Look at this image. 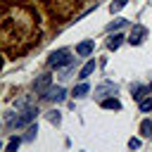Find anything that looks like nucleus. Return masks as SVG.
<instances>
[{
	"mask_svg": "<svg viewBox=\"0 0 152 152\" xmlns=\"http://www.w3.org/2000/svg\"><path fill=\"white\" fill-rule=\"evenodd\" d=\"M48 64H50L52 69H62V66H66V64H71V57H69V50H55V52L50 55V59H48Z\"/></svg>",
	"mask_w": 152,
	"mask_h": 152,
	"instance_id": "obj_1",
	"label": "nucleus"
},
{
	"mask_svg": "<svg viewBox=\"0 0 152 152\" xmlns=\"http://www.w3.org/2000/svg\"><path fill=\"white\" fill-rule=\"evenodd\" d=\"M36 114H38V109L36 107H26L24 112H21V116H17V119H12L7 126H12V128H21V126H26V124H31L33 119H36Z\"/></svg>",
	"mask_w": 152,
	"mask_h": 152,
	"instance_id": "obj_2",
	"label": "nucleus"
},
{
	"mask_svg": "<svg viewBox=\"0 0 152 152\" xmlns=\"http://www.w3.org/2000/svg\"><path fill=\"white\" fill-rule=\"evenodd\" d=\"M50 86H52V76L50 74H40L36 81H33V90L38 95H48L50 93Z\"/></svg>",
	"mask_w": 152,
	"mask_h": 152,
	"instance_id": "obj_3",
	"label": "nucleus"
},
{
	"mask_svg": "<svg viewBox=\"0 0 152 152\" xmlns=\"http://www.w3.org/2000/svg\"><path fill=\"white\" fill-rule=\"evenodd\" d=\"M145 26H133V31H131V36H128V43H133V45H138L142 38H145Z\"/></svg>",
	"mask_w": 152,
	"mask_h": 152,
	"instance_id": "obj_4",
	"label": "nucleus"
},
{
	"mask_svg": "<svg viewBox=\"0 0 152 152\" xmlns=\"http://www.w3.org/2000/svg\"><path fill=\"white\" fill-rule=\"evenodd\" d=\"M93 48H95V43H93V40H83V43H78V45H76V55H78V57H86V55H90V52H93Z\"/></svg>",
	"mask_w": 152,
	"mask_h": 152,
	"instance_id": "obj_5",
	"label": "nucleus"
},
{
	"mask_svg": "<svg viewBox=\"0 0 152 152\" xmlns=\"http://www.w3.org/2000/svg\"><path fill=\"white\" fill-rule=\"evenodd\" d=\"M64 95H66V90L62 86H57V88H50V93L45 97H50V100H64Z\"/></svg>",
	"mask_w": 152,
	"mask_h": 152,
	"instance_id": "obj_6",
	"label": "nucleus"
},
{
	"mask_svg": "<svg viewBox=\"0 0 152 152\" xmlns=\"http://www.w3.org/2000/svg\"><path fill=\"white\" fill-rule=\"evenodd\" d=\"M140 135L142 138H152V119H145L140 124Z\"/></svg>",
	"mask_w": 152,
	"mask_h": 152,
	"instance_id": "obj_7",
	"label": "nucleus"
},
{
	"mask_svg": "<svg viewBox=\"0 0 152 152\" xmlns=\"http://www.w3.org/2000/svg\"><path fill=\"white\" fill-rule=\"evenodd\" d=\"M93 71H95V59H90V62H88V64H86V66L81 69V74H78V78H88V76H90Z\"/></svg>",
	"mask_w": 152,
	"mask_h": 152,
	"instance_id": "obj_8",
	"label": "nucleus"
},
{
	"mask_svg": "<svg viewBox=\"0 0 152 152\" xmlns=\"http://www.w3.org/2000/svg\"><path fill=\"white\" fill-rule=\"evenodd\" d=\"M102 107L104 109H121V102L116 97H107V100H102Z\"/></svg>",
	"mask_w": 152,
	"mask_h": 152,
	"instance_id": "obj_9",
	"label": "nucleus"
},
{
	"mask_svg": "<svg viewBox=\"0 0 152 152\" xmlns=\"http://www.w3.org/2000/svg\"><path fill=\"white\" fill-rule=\"evenodd\" d=\"M138 104H140L142 112H150V109H152V86H150V97H142Z\"/></svg>",
	"mask_w": 152,
	"mask_h": 152,
	"instance_id": "obj_10",
	"label": "nucleus"
},
{
	"mask_svg": "<svg viewBox=\"0 0 152 152\" xmlns=\"http://www.w3.org/2000/svg\"><path fill=\"white\" fill-rule=\"evenodd\" d=\"M121 38H124L121 33H114V36H112V38L107 40V45H109V50H116V48L121 45Z\"/></svg>",
	"mask_w": 152,
	"mask_h": 152,
	"instance_id": "obj_11",
	"label": "nucleus"
},
{
	"mask_svg": "<svg viewBox=\"0 0 152 152\" xmlns=\"http://www.w3.org/2000/svg\"><path fill=\"white\" fill-rule=\"evenodd\" d=\"M88 90H90V86H88V83H78V86L74 88V97H83Z\"/></svg>",
	"mask_w": 152,
	"mask_h": 152,
	"instance_id": "obj_12",
	"label": "nucleus"
},
{
	"mask_svg": "<svg viewBox=\"0 0 152 152\" xmlns=\"http://www.w3.org/2000/svg\"><path fill=\"white\" fill-rule=\"evenodd\" d=\"M107 90H114V93H116V88H114V86H112V83H104V86H100V88H97V90H95V95H104V93H107Z\"/></svg>",
	"mask_w": 152,
	"mask_h": 152,
	"instance_id": "obj_13",
	"label": "nucleus"
},
{
	"mask_svg": "<svg viewBox=\"0 0 152 152\" xmlns=\"http://www.w3.org/2000/svg\"><path fill=\"white\" fill-rule=\"evenodd\" d=\"M19 142H21V138H12V140H10V145H7V152H17Z\"/></svg>",
	"mask_w": 152,
	"mask_h": 152,
	"instance_id": "obj_14",
	"label": "nucleus"
},
{
	"mask_svg": "<svg viewBox=\"0 0 152 152\" xmlns=\"http://www.w3.org/2000/svg\"><path fill=\"white\" fill-rule=\"evenodd\" d=\"M124 5H126V0H116V2H112V12H119Z\"/></svg>",
	"mask_w": 152,
	"mask_h": 152,
	"instance_id": "obj_15",
	"label": "nucleus"
},
{
	"mask_svg": "<svg viewBox=\"0 0 152 152\" xmlns=\"http://www.w3.org/2000/svg\"><path fill=\"white\" fill-rule=\"evenodd\" d=\"M128 147H131V150H138V147H140V140L131 138V140H128Z\"/></svg>",
	"mask_w": 152,
	"mask_h": 152,
	"instance_id": "obj_16",
	"label": "nucleus"
},
{
	"mask_svg": "<svg viewBox=\"0 0 152 152\" xmlns=\"http://www.w3.org/2000/svg\"><path fill=\"white\" fill-rule=\"evenodd\" d=\"M121 26H124V19H116L114 24H109V31H112V28H121Z\"/></svg>",
	"mask_w": 152,
	"mask_h": 152,
	"instance_id": "obj_17",
	"label": "nucleus"
},
{
	"mask_svg": "<svg viewBox=\"0 0 152 152\" xmlns=\"http://www.w3.org/2000/svg\"><path fill=\"white\" fill-rule=\"evenodd\" d=\"M50 121L52 124H59V112H50Z\"/></svg>",
	"mask_w": 152,
	"mask_h": 152,
	"instance_id": "obj_18",
	"label": "nucleus"
},
{
	"mask_svg": "<svg viewBox=\"0 0 152 152\" xmlns=\"http://www.w3.org/2000/svg\"><path fill=\"white\" fill-rule=\"evenodd\" d=\"M33 133H36V126H31V128H28V133H26V140H31V138H33Z\"/></svg>",
	"mask_w": 152,
	"mask_h": 152,
	"instance_id": "obj_19",
	"label": "nucleus"
}]
</instances>
